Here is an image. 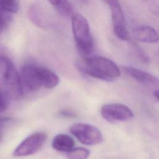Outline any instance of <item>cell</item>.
I'll return each mask as SVG.
<instances>
[{
  "label": "cell",
  "mask_w": 159,
  "mask_h": 159,
  "mask_svg": "<svg viewBox=\"0 0 159 159\" xmlns=\"http://www.w3.org/2000/svg\"><path fill=\"white\" fill-rule=\"evenodd\" d=\"M78 69L91 77L104 81H112L120 75L116 63L107 58L99 56L84 57L76 63Z\"/></svg>",
  "instance_id": "cell-1"
},
{
  "label": "cell",
  "mask_w": 159,
  "mask_h": 159,
  "mask_svg": "<svg viewBox=\"0 0 159 159\" xmlns=\"http://www.w3.org/2000/svg\"><path fill=\"white\" fill-rule=\"evenodd\" d=\"M19 73L9 57H0V90L8 98L17 100L23 94Z\"/></svg>",
  "instance_id": "cell-2"
},
{
  "label": "cell",
  "mask_w": 159,
  "mask_h": 159,
  "mask_svg": "<svg viewBox=\"0 0 159 159\" xmlns=\"http://www.w3.org/2000/svg\"><path fill=\"white\" fill-rule=\"evenodd\" d=\"M71 27L77 48L86 57L92 52L94 45L89 23L84 16L75 13L71 16Z\"/></svg>",
  "instance_id": "cell-3"
},
{
  "label": "cell",
  "mask_w": 159,
  "mask_h": 159,
  "mask_svg": "<svg viewBox=\"0 0 159 159\" xmlns=\"http://www.w3.org/2000/svg\"><path fill=\"white\" fill-rule=\"evenodd\" d=\"M70 131L81 143L86 145L98 144L103 139L100 130L89 124H74L70 127Z\"/></svg>",
  "instance_id": "cell-4"
},
{
  "label": "cell",
  "mask_w": 159,
  "mask_h": 159,
  "mask_svg": "<svg viewBox=\"0 0 159 159\" xmlns=\"http://www.w3.org/2000/svg\"><path fill=\"white\" fill-rule=\"evenodd\" d=\"M107 5L111 11L114 34L121 40H130V35L127 28L124 14L119 1L112 0Z\"/></svg>",
  "instance_id": "cell-5"
},
{
  "label": "cell",
  "mask_w": 159,
  "mask_h": 159,
  "mask_svg": "<svg viewBox=\"0 0 159 159\" xmlns=\"http://www.w3.org/2000/svg\"><path fill=\"white\" fill-rule=\"evenodd\" d=\"M101 115L109 122L127 121L134 117L132 111L126 105L120 103H110L102 106Z\"/></svg>",
  "instance_id": "cell-6"
},
{
  "label": "cell",
  "mask_w": 159,
  "mask_h": 159,
  "mask_svg": "<svg viewBox=\"0 0 159 159\" xmlns=\"http://www.w3.org/2000/svg\"><path fill=\"white\" fill-rule=\"evenodd\" d=\"M47 139V135L43 132H35L25 138L14 150V157H25L38 152Z\"/></svg>",
  "instance_id": "cell-7"
},
{
  "label": "cell",
  "mask_w": 159,
  "mask_h": 159,
  "mask_svg": "<svg viewBox=\"0 0 159 159\" xmlns=\"http://www.w3.org/2000/svg\"><path fill=\"white\" fill-rule=\"evenodd\" d=\"M20 76L23 88L30 91H35L42 86L39 72L38 65L28 62L22 65L20 69Z\"/></svg>",
  "instance_id": "cell-8"
},
{
  "label": "cell",
  "mask_w": 159,
  "mask_h": 159,
  "mask_svg": "<svg viewBox=\"0 0 159 159\" xmlns=\"http://www.w3.org/2000/svg\"><path fill=\"white\" fill-rule=\"evenodd\" d=\"M123 70L126 74L139 83L159 89V78L154 75L132 66H124Z\"/></svg>",
  "instance_id": "cell-9"
},
{
  "label": "cell",
  "mask_w": 159,
  "mask_h": 159,
  "mask_svg": "<svg viewBox=\"0 0 159 159\" xmlns=\"http://www.w3.org/2000/svg\"><path fill=\"white\" fill-rule=\"evenodd\" d=\"M134 38L141 42L156 43L159 42V34L152 27L142 25L137 27L133 32Z\"/></svg>",
  "instance_id": "cell-10"
},
{
  "label": "cell",
  "mask_w": 159,
  "mask_h": 159,
  "mask_svg": "<svg viewBox=\"0 0 159 159\" xmlns=\"http://www.w3.org/2000/svg\"><path fill=\"white\" fill-rule=\"evenodd\" d=\"M27 16L30 20L40 27L41 29H48L50 26L49 20L41 7L37 4H32L27 11Z\"/></svg>",
  "instance_id": "cell-11"
},
{
  "label": "cell",
  "mask_w": 159,
  "mask_h": 159,
  "mask_svg": "<svg viewBox=\"0 0 159 159\" xmlns=\"http://www.w3.org/2000/svg\"><path fill=\"white\" fill-rule=\"evenodd\" d=\"M38 72L42 86L52 89L58 84L60 82L59 78L51 70L47 67L38 65Z\"/></svg>",
  "instance_id": "cell-12"
},
{
  "label": "cell",
  "mask_w": 159,
  "mask_h": 159,
  "mask_svg": "<svg viewBox=\"0 0 159 159\" xmlns=\"http://www.w3.org/2000/svg\"><path fill=\"white\" fill-rule=\"evenodd\" d=\"M52 146L57 151L68 152L74 148L75 141L70 135L60 134L55 135L53 139Z\"/></svg>",
  "instance_id": "cell-13"
},
{
  "label": "cell",
  "mask_w": 159,
  "mask_h": 159,
  "mask_svg": "<svg viewBox=\"0 0 159 159\" xmlns=\"http://www.w3.org/2000/svg\"><path fill=\"white\" fill-rule=\"evenodd\" d=\"M53 8L62 16L68 17L73 15V8L68 0H47Z\"/></svg>",
  "instance_id": "cell-14"
},
{
  "label": "cell",
  "mask_w": 159,
  "mask_h": 159,
  "mask_svg": "<svg viewBox=\"0 0 159 159\" xmlns=\"http://www.w3.org/2000/svg\"><path fill=\"white\" fill-rule=\"evenodd\" d=\"M89 150L84 147L73 148L67 152L68 159H88L89 156Z\"/></svg>",
  "instance_id": "cell-15"
},
{
  "label": "cell",
  "mask_w": 159,
  "mask_h": 159,
  "mask_svg": "<svg viewBox=\"0 0 159 159\" xmlns=\"http://www.w3.org/2000/svg\"><path fill=\"white\" fill-rule=\"evenodd\" d=\"M19 6V0H0V7L10 13L16 12Z\"/></svg>",
  "instance_id": "cell-16"
},
{
  "label": "cell",
  "mask_w": 159,
  "mask_h": 159,
  "mask_svg": "<svg viewBox=\"0 0 159 159\" xmlns=\"http://www.w3.org/2000/svg\"><path fill=\"white\" fill-rule=\"evenodd\" d=\"M11 13L0 7V34L12 21Z\"/></svg>",
  "instance_id": "cell-17"
},
{
  "label": "cell",
  "mask_w": 159,
  "mask_h": 159,
  "mask_svg": "<svg viewBox=\"0 0 159 159\" xmlns=\"http://www.w3.org/2000/svg\"><path fill=\"white\" fill-rule=\"evenodd\" d=\"M131 46L132 49L134 50L136 56L144 63H148L150 61V58L147 54L143 51V50L136 43L134 42H131Z\"/></svg>",
  "instance_id": "cell-18"
},
{
  "label": "cell",
  "mask_w": 159,
  "mask_h": 159,
  "mask_svg": "<svg viewBox=\"0 0 159 159\" xmlns=\"http://www.w3.org/2000/svg\"><path fill=\"white\" fill-rule=\"evenodd\" d=\"M7 96L0 90V112H4L7 107Z\"/></svg>",
  "instance_id": "cell-19"
},
{
  "label": "cell",
  "mask_w": 159,
  "mask_h": 159,
  "mask_svg": "<svg viewBox=\"0 0 159 159\" xmlns=\"http://www.w3.org/2000/svg\"><path fill=\"white\" fill-rule=\"evenodd\" d=\"M148 9L150 12L158 19H159V4L155 2L149 4Z\"/></svg>",
  "instance_id": "cell-20"
},
{
  "label": "cell",
  "mask_w": 159,
  "mask_h": 159,
  "mask_svg": "<svg viewBox=\"0 0 159 159\" xmlns=\"http://www.w3.org/2000/svg\"><path fill=\"white\" fill-rule=\"evenodd\" d=\"M11 119L10 117H0V142L2 139V128L7 122H10Z\"/></svg>",
  "instance_id": "cell-21"
},
{
  "label": "cell",
  "mask_w": 159,
  "mask_h": 159,
  "mask_svg": "<svg viewBox=\"0 0 159 159\" xmlns=\"http://www.w3.org/2000/svg\"><path fill=\"white\" fill-rule=\"evenodd\" d=\"M0 57H9L7 49L1 43H0Z\"/></svg>",
  "instance_id": "cell-22"
},
{
  "label": "cell",
  "mask_w": 159,
  "mask_h": 159,
  "mask_svg": "<svg viewBox=\"0 0 159 159\" xmlns=\"http://www.w3.org/2000/svg\"><path fill=\"white\" fill-rule=\"evenodd\" d=\"M61 114L65 117H72L75 116V114L72 112L68 111H63L61 112Z\"/></svg>",
  "instance_id": "cell-23"
},
{
  "label": "cell",
  "mask_w": 159,
  "mask_h": 159,
  "mask_svg": "<svg viewBox=\"0 0 159 159\" xmlns=\"http://www.w3.org/2000/svg\"><path fill=\"white\" fill-rule=\"evenodd\" d=\"M153 95L155 97V98L159 101V89H157L154 91V93H153Z\"/></svg>",
  "instance_id": "cell-24"
},
{
  "label": "cell",
  "mask_w": 159,
  "mask_h": 159,
  "mask_svg": "<svg viewBox=\"0 0 159 159\" xmlns=\"http://www.w3.org/2000/svg\"><path fill=\"white\" fill-rule=\"evenodd\" d=\"M105 4H107L109 2H111V1H112V0H102Z\"/></svg>",
  "instance_id": "cell-25"
},
{
  "label": "cell",
  "mask_w": 159,
  "mask_h": 159,
  "mask_svg": "<svg viewBox=\"0 0 159 159\" xmlns=\"http://www.w3.org/2000/svg\"><path fill=\"white\" fill-rule=\"evenodd\" d=\"M80 1H83V2H86L87 0H80Z\"/></svg>",
  "instance_id": "cell-26"
}]
</instances>
